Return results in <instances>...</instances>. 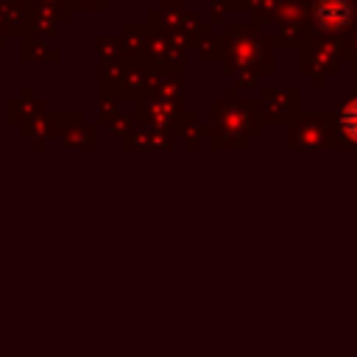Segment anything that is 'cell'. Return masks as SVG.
<instances>
[{"label": "cell", "mask_w": 357, "mask_h": 357, "mask_svg": "<svg viewBox=\"0 0 357 357\" xmlns=\"http://www.w3.org/2000/svg\"><path fill=\"white\" fill-rule=\"evenodd\" d=\"M312 17L321 31H343L351 25L354 3L351 0H318L312 8Z\"/></svg>", "instance_id": "1"}, {"label": "cell", "mask_w": 357, "mask_h": 357, "mask_svg": "<svg viewBox=\"0 0 357 357\" xmlns=\"http://www.w3.org/2000/svg\"><path fill=\"white\" fill-rule=\"evenodd\" d=\"M337 128H340V137L357 148V98H351L343 109H340V117H337Z\"/></svg>", "instance_id": "2"}, {"label": "cell", "mask_w": 357, "mask_h": 357, "mask_svg": "<svg viewBox=\"0 0 357 357\" xmlns=\"http://www.w3.org/2000/svg\"><path fill=\"white\" fill-rule=\"evenodd\" d=\"M6 36H8V33H6L3 28H0V47H3V42H6Z\"/></svg>", "instance_id": "3"}]
</instances>
